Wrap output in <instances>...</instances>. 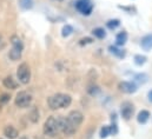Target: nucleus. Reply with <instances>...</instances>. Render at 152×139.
I'll return each mask as SVG.
<instances>
[{
  "mask_svg": "<svg viewBox=\"0 0 152 139\" xmlns=\"http://www.w3.org/2000/svg\"><path fill=\"white\" fill-rule=\"evenodd\" d=\"M2 84L6 89H10V90H15L18 84L15 83V80L12 78V77H6L4 80H2Z\"/></svg>",
  "mask_w": 152,
  "mask_h": 139,
  "instance_id": "11",
  "label": "nucleus"
},
{
  "mask_svg": "<svg viewBox=\"0 0 152 139\" xmlns=\"http://www.w3.org/2000/svg\"><path fill=\"white\" fill-rule=\"evenodd\" d=\"M20 6L24 10H31L33 7V0H20Z\"/></svg>",
  "mask_w": 152,
  "mask_h": 139,
  "instance_id": "18",
  "label": "nucleus"
},
{
  "mask_svg": "<svg viewBox=\"0 0 152 139\" xmlns=\"http://www.w3.org/2000/svg\"><path fill=\"white\" fill-rule=\"evenodd\" d=\"M14 103L19 108H26L32 103V96L27 91H21L15 96Z\"/></svg>",
  "mask_w": 152,
  "mask_h": 139,
  "instance_id": "5",
  "label": "nucleus"
},
{
  "mask_svg": "<svg viewBox=\"0 0 152 139\" xmlns=\"http://www.w3.org/2000/svg\"><path fill=\"white\" fill-rule=\"evenodd\" d=\"M110 135H111L110 126H104V127H102V130H100V138H107Z\"/></svg>",
  "mask_w": 152,
  "mask_h": 139,
  "instance_id": "22",
  "label": "nucleus"
},
{
  "mask_svg": "<svg viewBox=\"0 0 152 139\" xmlns=\"http://www.w3.org/2000/svg\"><path fill=\"white\" fill-rule=\"evenodd\" d=\"M57 1H64V0H57Z\"/></svg>",
  "mask_w": 152,
  "mask_h": 139,
  "instance_id": "29",
  "label": "nucleus"
},
{
  "mask_svg": "<svg viewBox=\"0 0 152 139\" xmlns=\"http://www.w3.org/2000/svg\"><path fill=\"white\" fill-rule=\"evenodd\" d=\"M92 42V39L91 38H84L80 40V45H84V44H91Z\"/></svg>",
  "mask_w": 152,
  "mask_h": 139,
  "instance_id": "26",
  "label": "nucleus"
},
{
  "mask_svg": "<svg viewBox=\"0 0 152 139\" xmlns=\"http://www.w3.org/2000/svg\"><path fill=\"white\" fill-rule=\"evenodd\" d=\"M20 139H28V138H27V137H21Z\"/></svg>",
  "mask_w": 152,
  "mask_h": 139,
  "instance_id": "28",
  "label": "nucleus"
},
{
  "mask_svg": "<svg viewBox=\"0 0 152 139\" xmlns=\"http://www.w3.org/2000/svg\"><path fill=\"white\" fill-rule=\"evenodd\" d=\"M146 60H148V58H146L145 56H142V54H137V56H134V64L138 65V66L144 65V64L146 63Z\"/></svg>",
  "mask_w": 152,
  "mask_h": 139,
  "instance_id": "16",
  "label": "nucleus"
},
{
  "mask_svg": "<svg viewBox=\"0 0 152 139\" xmlns=\"http://www.w3.org/2000/svg\"><path fill=\"white\" fill-rule=\"evenodd\" d=\"M115 41H117V45H119V46L125 45V42L127 41V33L126 32H119L115 37Z\"/></svg>",
  "mask_w": 152,
  "mask_h": 139,
  "instance_id": "13",
  "label": "nucleus"
},
{
  "mask_svg": "<svg viewBox=\"0 0 152 139\" xmlns=\"http://www.w3.org/2000/svg\"><path fill=\"white\" fill-rule=\"evenodd\" d=\"M17 77L19 79V81L24 85L28 84L31 80V69L26 63H23L18 66L17 70Z\"/></svg>",
  "mask_w": 152,
  "mask_h": 139,
  "instance_id": "4",
  "label": "nucleus"
},
{
  "mask_svg": "<svg viewBox=\"0 0 152 139\" xmlns=\"http://www.w3.org/2000/svg\"><path fill=\"white\" fill-rule=\"evenodd\" d=\"M149 119H150V112L146 110H142L137 116V120L139 124H145Z\"/></svg>",
  "mask_w": 152,
  "mask_h": 139,
  "instance_id": "12",
  "label": "nucleus"
},
{
  "mask_svg": "<svg viewBox=\"0 0 152 139\" xmlns=\"http://www.w3.org/2000/svg\"><path fill=\"white\" fill-rule=\"evenodd\" d=\"M120 111H121L123 118L126 119V120H129V119L132 117V114H133L134 107H133V105L131 104L130 102H125V103L121 104V110H120Z\"/></svg>",
  "mask_w": 152,
  "mask_h": 139,
  "instance_id": "8",
  "label": "nucleus"
},
{
  "mask_svg": "<svg viewBox=\"0 0 152 139\" xmlns=\"http://www.w3.org/2000/svg\"><path fill=\"white\" fill-rule=\"evenodd\" d=\"M76 8L84 15H90L93 10V5L90 0H78L76 2Z\"/></svg>",
  "mask_w": 152,
  "mask_h": 139,
  "instance_id": "6",
  "label": "nucleus"
},
{
  "mask_svg": "<svg viewBox=\"0 0 152 139\" xmlns=\"http://www.w3.org/2000/svg\"><path fill=\"white\" fill-rule=\"evenodd\" d=\"M4 136L7 137L8 139H15L19 136V132L15 127H13L12 125H7L5 129H4Z\"/></svg>",
  "mask_w": 152,
  "mask_h": 139,
  "instance_id": "9",
  "label": "nucleus"
},
{
  "mask_svg": "<svg viewBox=\"0 0 152 139\" xmlns=\"http://www.w3.org/2000/svg\"><path fill=\"white\" fill-rule=\"evenodd\" d=\"M119 25H120V21H119L118 19H112V20H109V21L106 23V26H107L110 30H114V29H117Z\"/></svg>",
  "mask_w": 152,
  "mask_h": 139,
  "instance_id": "20",
  "label": "nucleus"
},
{
  "mask_svg": "<svg viewBox=\"0 0 152 139\" xmlns=\"http://www.w3.org/2000/svg\"><path fill=\"white\" fill-rule=\"evenodd\" d=\"M6 47V40L4 39V37L0 34V50H4Z\"/></svg>",
  "mask_w": 152,
  "mask_h": 139,
  "instance_id": "25",
  "label": "nucleus"
},
{
  "mask_svg": "<svg viewBox=\"0 0 152 139\" xmlns=\"http://www.w3.org/2000/svg\"><path fill=\"white\" fill-rule=\"evenodd\" d=\"M140 46H142V48H143L144 51H146V52L151 51L152 50V33L146 34L143 39H142V41H140Z\"/></svg>",
  "mask_w": 152,
  "mask_h": 139,
  "instance_id": "10",
  "label": "nucleus"
},
{
  "mask_svg": "<svg viewBox=\"0 0 152 139\" xmlns=\"http://www.w3.org/2000/svg\"><path fill=\"white\" fill-rule=\"evenodd\" d=\"M92 34L94 35L96 38H98V39H103V38H105L106 32L104 31V29H102V27H97V29H94V30L92 31Z\"/></svg>",
  "mask_w": 152,
  "mask_h": 139,
  "instance_id": "15",
  "label": "nucleus"
},
{
  "mask_svg": "<svg viewBox=\"0 0 152 139\" xmlns=\"http://www.w3.org/2000/svg\"><path fill=\"white\" fill-rule=\"evenodd\" d=\"M30 119H31V121L32 123H37L39 120V111L38 108H33L32 111H31V113H30Z\"/></svg>",
  "mask_w": 152,
  "mask_h": 139,
  "instance_id": "19",
  "label": "nucleus"
},
{
  "mask_svg": "<svg viewBox=\"0 0 152 139\" xmlns=\"http://www.w3.org/2000/svg\"><path fill=\"white\" fill-rule=\"evenodd\" d=\"M148 97H149V100H150V102H152V90L149 92V93H148Z\"/></svg>",
  "mask_w": 152,
  "mask_h": 139,
  "instance_id": "27",
  "label": "nucleus"
},
{
  "mask_svg": "<svg viewBox=\"0 0 152 139\" xmlns=\"http://www.w3.org/2000/svg\"><path fill=\"white\" fill-rule=\"evenodd\" d=\"M57 119H58L60 132H63L66 137H72L79 130V127H80V125L84 120V116L80 111L73 110L69 113V116L66 118L60 116Z\"/></svg>",
  "mask_w": 152,
  "mask_h": 139,
  "instance_id": "1",
  "label": "nucleus"
},
{
  "mask_svg": "<svg viewBox=\"0 0 152 139\" xmlns=\"http://www.w3.org/2000/svg\"><path fill=\"white\" fill-rule=\"evenodd\" d=\"M72 103V98L70 94L66 93H57L51 96L47 99V104L51 110H59V108H65L69 107Z\"/></svg>",
  "mask_w": 152,
  "mask_h": 139,
  "instance_id": "2",
  "label": "nucleus"
},
{
  "mask_svg": "<svg viewBox=\"0 0 152 139\" xmlns=\"http://www.w3.org/2000/svg\"><path fill=\"white\" fill-rule=\"evenodd\" d=\"M134 79H136L138 83L144 84V83H146V81H148V75H146V74H144V73H142V74H137V75L134 77Z\"/></svg>",
  "mask_w": 152,
  "mask_h": 139,
  "instance_id": "24",
  "label": "nucleus"
},
{
  "mask_svg": "<svg viewBox=\"0 0 152 139\" xmlns=\"http://www.w3.org/2000/svg\"><path fill=\"white\" fill-rule=\"evenodd\" d=\"M72 33H73V27H72L71 25H65V26L63 27V30H61V35H63L64 38L71 35Z\"/></svg>",
  "mask_w": 152,
  "mask_h": 139,
  "instance_id": "17",
  "label": "nucleus"
},
{
  "mask_svg": "<svg viewBox=\"0 0 152 139\" xmlns=\"http://www.w3.org/2000/svg\"><path fill=\"white\" fill-rule=\"evenodd\" d=\"M10 94H7V93H2V94H0V107H2L4 105H6L8 102H10Z\"/></svg>",
  "mask_w": 152,
  "mask_h": 139,
  "instance_id": "23",
  "label": "nucleus"
},
{
  "mask_svg": "<svg viewBox=\"0 0 152 139\" xmlns=\"http://www.w3.org/2000/svg\"><path fill=\"white\" fill-rule=\"evenodd\" d=\"M21 52H23V51H20V50H17V48H13V47H12V50H11V51H10V53H8V57H10V59H11V60L15 61V60L20 59V57H21Z\"/></svg>",
  "mask_w": 152,
  "mask_h": 139,
  "instance_id": "14",
  "label": "nucleus"
},
{
  "mask_svg": "<svg viewBox=\"0 0 152 139\" xmlns=\"http://www.w3.org/2000/svg\"><path fill=\"white\" fill-rule=\"evenodd\" d=\"M42 131H44V135L47 136V137H51V138L57 137L58 133L60 132L59 124H58V119H57L56 117H53V116L48 117V118L46 119L45 124H44Z\"/></svg>",
  "mask_w": 152,
  "mask_h": 139,
  "instance_id": "3",
  "label": "nucleus"
},
{
  "mask_svg": "<svg viewBox=\"0 0 152 139\" xmlns=\"http://www.w3.org/2000/svg\"><path fill=\"white\" fill-rule=\"evenodd\" d=\"M119 90L124 93L132 94L137 91V85L132 81H121V83H119Z\"/></svg>",
  "mask_w": 152,
  "mask_h": 139,
  "instance_id": "7",
  "label": "nucleus"
},
{
  "mask_svg": "<svg viewBox=\"0 0 152 139\" xmlns=\"http://www.w3.org/2000/svg\"><path fill=\"white\" fill-rule=\"evenodd\" d=\"M110 52L112 53V54H115L117 57H119V58H123L124 56H125V53L123 52V51H120V50H118L117 47H114V46H110Z\"/></svg>",
  "mask_w": 152,
  "mask_h": 139,
  "instance_id": "21",
  "label": "nucleus"
}]
</instances>
